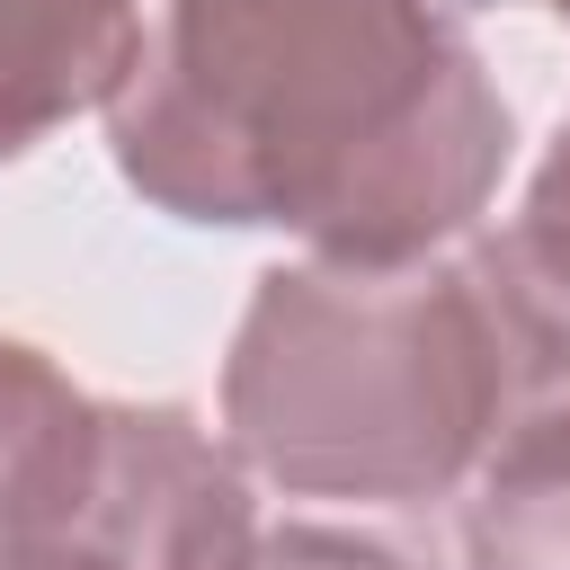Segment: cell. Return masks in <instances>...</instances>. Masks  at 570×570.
<instances>
[{
    "mask_svg": "<svg viewBox=\"0 0 570 570\" xmlns=\"http://www.w3.org/2000/svg\"><path fill=\"white\" fill-rule=\"evenodd\" d=\"M232 570H436V561H419V552H401V543H383V534L285 525L267 552H249V561H232Z\"/></svg>",
    "mask_w": 570,
    "mask_h": 570,
    "instance_id": "cell-5",
    "label": "cell"
},
{
    "mask_svg": "<svg viewBox=\"0 0 570 570\" xmlns=\"http://www.w3.org/2000/svg\"><path fill=\"white\" fill-rule=\"evenodd\" d=\"M481 570H570V392L525 410L472 508Z\"/></svg>",
    "mask_w": 570,
    "mask_h": 570,
    "instance_id": "cell-3",
    "label": "cell"
},
{
    "mask_svg": "<svg viewBox=\"0 0 570 570\" xmlns=\"http://www.w3.org/2000/svg\"><path fill=\"white\" fill-rule=\"evenodd\" d=\"M508 258H517L543 294L570 303V134H561V151H552V169H543V187H534V214H525V232L508 240Z\"/></svg>",
    "mask_w": 570,
    "mask_h": 570,
    "instance_id": "cell-6",
    "label": "cell"
},
{
    "mask_svg": "<svg viewBox=\"0 0 570 570\" xmlns=\"http://www.w3.org/2000/svg\"><path fill=\"white\" fill-rule=\"evenodd\" d=\"M134 71V0H0V151Z\"/></svg>",
    "mask_w": 570,
    "mask_h": 570,
    "instance_id": "cell-2",
    "label": "cell"
},
{
    "mask_svg": "<svg viewBox=\"0 0 570 570\" xmlns=\"http://www.w3.org/2000/svg\"><path fill=\"white\" fill-rule=\"evenodd\" d=\"M80 428L89 410L27 356V347H0V561L36 534V517L53 508L71 454H80Z\"/></svg>",
    "mask_w": 570,
    "mask_h": 570,
    "instance_id": "cell-4",
    "label": "cell"
},
{
    "mask_svg": "<svg viewBox=\"0 0 570 570\" xmlns=\"http://www.w3.org/2000/svg\"><path fill=\"white\" fill-rule=\"evenodd\" d=\"M499 142L508 125L428 0H178L116 116L151 196L312 223L365 258L463 223Z\"/></svg>",
    "mask_w": 570,
    "mask_h": 570,
    "instance_id": "cell-1",
    "label": "cell"
}]
</instances>
